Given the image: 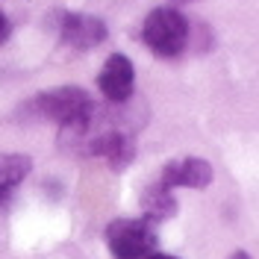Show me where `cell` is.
<instances>
[{
	"mask_svg": "<svg viewBox=\"0 0 259 259\" xmlns=\"http://www.w3.org/2000/svg\"><path fill=\"white\" fill-rule=\"evenodd\" d=\"M95 112H97L95 100H92L89 92L80 89V85L48 89V92L35 95L32 100H27V103L21 106V115H30V118H38V121L59 124V130L85 124Z\"/></svg>",
	"mask_w": 259,
	"mask_h": 259,
	"instance_id": "obj_1",
	"label": "cell"
},
{
	"mask_svg": "<svg viewBox=\"0 0 259 259\" xmlns=\"http://www.w3.org/2000/svg\"><path fill=\"white\" fill-rule=\"evenodd\" d=\"M192 38V24L177 6H156L153 12H147L142 24V41L150 53H156L162 59H174L189 48Z\"/></svg>",
	"mask_w": 259,
	"mask_h": 259,
	"instance_id": "obj_2",
	"label": "cell"
},
{
	"mask_svg": "<svg viewBox=\"0 0 259 259\" xmlns=\"http://www.w3.org/2000/svg\"><path fill=\"white\" fill-rule=\"evenodd\" d=\"M103 239L115 259H145L156 247L153 224L145 218H118L103 230Z\"/></svg>",
	"mask_w": 259,
	"mask_h": 259,
	"instance_id": "obj_3",
	"label": "cell"
},
{
	"mask_svg": "<svg viewBox=\"0 0 259 259\" xmlns=\"http://www.w3.org/2000/svg\"><path fill=\"white\" fill-rule=\"evenodd\" d=\"M53 21H56L53 27H56L59 41L74 50H95L97 45H103L109 38V27L89 12H65L62 9L53 15Z\"/></svg>",
	"mask_w": 259,
	"mask_h": 259,
	"instance_id": "obj_4",
	"label": "cell"
},
{
	"mask_svg": "<svg viewBox=\"0 0 259 259\" xmlns=\"http://www.w3.org/2000/svg\"><path fill=\"white\" fill-rule=\"evenodd\" d=\"M82 142H85L89 156L106 159L112 171H124L130 162L136 159V139L124 130H115V127L97 130V133H89Z\"/></svg>",
	"mask_w": 259,
	"mask_h": 259,
	"instance_id": "obj_5",
	"label": "cell"
},
{
	"mask_svg": "<svg viewBox=\"0 0 259 259\" xmlns=\"http://www.w3.org/2000/svg\"><path fill=\"white\" fill-rule=\"evenodd\" d=\"M215 171L206 159L200 156H180V159H168L159 171V183L165 189H209Z\"/></svg>",
	"mask_w": 259,
	"mask_h": 259,
	"instance_id": "obj_6",
	"label": "cell"
},
{
	"mask_svg": "<svg viewBox=\"0 0 259 259\" xmlns=\"http://www.w3.org/2000/svg\"><path fill=\"white\" fill-rule=\"evenodd\" d=\"M97 89H100V95L106 97L109 103H127L133 97V89H136V68L130 62V56L112 53L103 62V68H100Z\"/></svg>",
	"mask_w": 259,
	"mask_h": 259,
	"instance_id": "obj_7",
	"label": "cell"
},
{
	"mask_svg": "<svg viewBox=\"0 0 259 259\" xmlns=\"http://www.w3.org/2000/svg\"><path fill=\"white\" fill-rule=\"evenodd\" d=\"M139 206H142V218H145V221L159 224V221H165V218L177 215V197H174L171 189H165L159 180H156V183L145 186Z\"/></svg>",
	"mask_w": 259,
	"mask_h": 259,
	"instance_id": "obj_8",
	"label": "cell"
},
{
	"mask_svg": "<svg viewBox=\"0 0 259 259\" xmlns=\"http://www.w3.org/2000/svg\"><path fill=\"white\" fill-rule=\"evenodd\" d=\"M32 168V159L27 153H0V203L9 200V194L21 186Z\"/></svg>",
	"mask_w": 259,
	"mask_h": 259,
	"instance_id": "obj_9",
	"label": "cell"
},
{
	"mask_svg": "<svg viewBox=\"0 0 259 259\" xmlns=\"http://www.w3.org/2000/svg\"><path fill=\"white\" fill-rule=\"evenodd\" d=\"M9 35H12V21H9V18L0 12V45H3Z\"/></svg>",
	"mask_w": 259,
	"mask_h": 259,
	"instance_id": "obj_10",
	"label": "cell"
},
{
	"mask_svg": "<svg viewBox=\"0 0 259 259\" xmlns=\"http://www.w3.org/2000/svg\"><path fill=\"white\" fill-rule=\"evenodd\" d=\"M145 259H180V256H171V253H156V250H153V253H147Z\"/></svg>",
	"mask_w": 259,
	"mask_h": 259,
	"instance_id": "obj_11",
	"label": "cell"
},
{
	"mask_svg": "<svg viewBox=\"0 0 259 259\" xmlns=\"http://www.w3.org/2000/svg\"><path fill=\"white\" fill-rule=\"evenodd\" d=\"M230 259H253V256H250L247 250H233V253H230Z\"/></svg>",
	"mask_w": 259,
	"mask_h": 259,
	"instance_id": "obj_12",
	"label": "cell"
},
{
	"mask_svg": "<svg viewBox=\"0 0 259 259\" xmlns=\"http://www.w3.org/2000/svg\"><path fill=\"white\" fill-rule=\"evenodd\" d=\"M174 3H189V0H174Z\"/></svg>",
	"mask_w": 259,
	"mask_h": 259,
	"instance_id": "obj_13",
	"label": "cell"
}]
</instances>
